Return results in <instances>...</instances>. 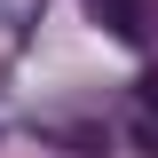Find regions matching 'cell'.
<instances>
[{
	"instance_id": "obj_1",
	"label": "cell",
	"mask_w": 158,
	"mask_h": 158,
	"mask_svg": "<svg viewBox=\"0 0 158 158\" xmlns=\"http://www.w3.org/2000/svg\"><path fill=\"white\" fill-rule=\"evenodd\" d=\"M95 8V24H111L118 40H142V16H135V0H87Z\"/></svg>"
},
{
	"instance_id": "obj_2",
	"label": "cell",
	"mask_w": 158,
	"mask_h": 158,
	"mask_svg": "<svg viewBox=\"0 0 158 158\" xmlns=\"http://www.w3.org/2000/svg\"><path fill=\"white\" fill-rule=\"evenodd\" d=\"M142 111H158V71H150V79H142Z\"/></svg>"
}]
</instances>
